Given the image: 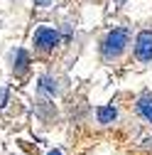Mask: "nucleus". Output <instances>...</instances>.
<instances>
[{
    "mask_svg": "<svg viewBox=\"0 0 152 155\" xmlns=\"http://www.w3.org/2000/svg\"><path fill=\"white\" fill-rule=\"evenodd\" d=\"M132 47V35L128 27H113L110 32H106V37L101 40L98 54H101V62L113 67V64H120L128 52Z\"/></svg>",
    "mask_w": 152,
    "mask_h": 155,
    "instance_id": "nucleus-1",
    "label": "nucleus"
},
{
    "mask_svg": "<svg viewBox=\"0 0 152 155\" xmlns=\"http://www.w3.org/2000/svg\"><path fill=\"white\" fill-rule=\"evenodd\" d=\"M132 54L140 64H147L152 62V30L145 27L135 35V42H132Z\"/></svg>",
    "mask_w": 152,
    "mask_h": 155,
    "instance_id": "nucleus-3",
    "label": "nucleus"
},
{
    "mask_svg": "<svg viewBox=\"0 0 152 155\" xmlns=\"http://www.w3.org/2000/svg\"><path fill=\"white\" fill-rule=\"evenodd\" d=\"M15 57H17V64H12L15 74H25V71H27V54H25L22 49H17Z\"/></svg>",
    "mask_w": 152,
    "mask_h": 155,
    "instance_id": "nucleus-5",
    "label": "nucleus"
},
{
    "mask_svg": "<svg viewBox=\"0 0 152 155\" xmlns=\"http://www.w3.org/2000/svg\"><path fill=\"white\" fill-rule=\"evenodd\" d=\"M37 5H49V0H34Z\"/></svg>",
    "mask_w": 152,
    "mask_h": 155,
    "instance_id": "nucleus-7",
    "label": "nucleus"
},
{
    "mask_svg": "<svg viewBox=\"0 0 152 155\" xmlns=\"http://www.w3.org/2000/svg\"><path fill=\"white\" fill-rule=\"evenodd\" d=\"M135 111L142 121H147L152 126V91H145L138 96V101H135Z\"/></svg>",
    "mask_w": 152,
    "mask_h": 155,
    "instance_id": "nucleus-4",
    "label": "nucleus"
},
{
    "mask_svg": "<svg viewBox=\"0 0 152 155\" xmlns=\"http://www.w3.org/2000/svg\"><path fill=\"white\" fill-rule=\"evenodd\" d=\"M49 155H62V150H52V153H49Z\"/></svg>",
    "mask_w": 152,
    "mask_h": 155,
    "instance_id": "nucleus-8",
    "label": "nucleus"
},
{
    "mask_svg": "<svg viewBox=\"0 0 152 155\" xmlns=\"http://www.w3.org/2000/svg\"><path fill=\"white\" fill-rule=\"evenodd\" d=\"M32 45H34V52L37 54H49V52H54V47L59 45V32H56L54 27H40L34 32V37H32Z\"/></svg>",
    "mask_w": 152,
    "mask_h": 155,
    "instance_id": "nucleus-2",
    "label": "nucleus"
},
{
    "mask_svg": "<svg viewBox=\"0 0 152 155\" xmlns=\"http://www.w3.org/2000/svg\"><path fill=\"white\" fill-rule=\"evenodd\" d=\"M98 121H101V123H113V121H116V108L101 106V108H98Z\"/></svg>",
    "mask_w": 152,
    "mask_h": 155,
    "instance_id": "nucleus-6",
    "label": "nucleus"
}]
</instances>
